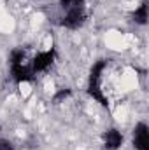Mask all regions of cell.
<instances>
[{
  "label": "cell",
  "instance_id": "cell-1",
  "mask_svg": "<svg viewBox=\"0 0 149 150\" xmlns=\"http://www.w3.org/2000/svg\"><path fill=\"white\" fill-rule=\"evenodd\" d=\"M88 19V14H86V4H81V5H75V7H70L69 11H65L60 25L69 28V30H77L81 28Z\"/></svg>",
  "mask_w": 149,
  "mask_h": 150
},
{
  "label": "cell",
  "instance_id": "cell-2",
  "mask_svg": "<svg viewBox=\"0 0 149 150\" xmlns=\"http://www.w3.org/2000/svg\"><path fill=\"white\" fill-rule=\"evenodd\" d=\"M54 58H56V49L51 47L47 51H42V52H37V56L34 58L32 61V72L37 75L46 72L47 68H51V65L54 63Z\"/></svg>",
  "mask_w": 149,
  "mask_h": 150
},
{
  "label": "cell",
  "instance_id": "cell-3",
  "mask_svg": "<svg viewBox=\"0 0 149 150\" xmlns=\"http://www.w3.org/2000/svg\"><path fill=\"white\" fill-rule=\"evenodd\" d=\"M133 147H135V150H149V127L146 122H139L135 126Z\"/></svg>",
  "mask_w": 149,
  "mask_h": 150
},
{
  "label": "cell",
  "instance_id": "cell-4",
  "mask_svg": "<svg viewBox=\"0 0 149 150\" xmlns=\"http://www.w3.org/2000/svg\"><path fill=\"white\" fill-rule=\"evenodd\" d=\"M11 77L14 79V82L23 84V82H32L35 79V74L32 72V67L19 63V65H11Z\"/></svg>",
  "mask_w": 149,
  "mask_h": 150
},
{
  "label": "cell",
  "instance_id": "cell-5",
  "mask_svg": "<svg viewBox=\"0 0 149 150\" xmlns=\"http://www.w3.org/2000/svg\"><path fill=\"white\" fill-rule=\"evenodd\" d=\"M102 138H104V149L105 150H117L123 145V134L114 127L107 129Z\"/></svg>",
  "mask_w": 149,
  "mask_h": 150
},
{
  "label": "cell",
  "instance_id": "cell-6",
  "mask_svg": "<svg viewBox=\"0 0 149 150\" xmlns=\"http://www.w3.org/2000/svg\"><path fill=\"white\" fill-rule=\"evenodd\" d=\"M109 61L107 59H98L93 67H91V72H90V82L88 84H100L102 80V74L105 72Z\"/></svg>",
  "mask_w": 149,
  "mask_h": 150
},
{
  "label": "cell",
  "instance_id": "cell-7",
  "mask_svg": "<svg viewBox=\"0 0 149 150\" xmlns=\"http://www.w3.org/2000/svg\"><path fill=\"white\" fill-rule=\"evenodd\" d=\"M132 19L137 25H146L148 23V2H142L133 12H132Z\"/></svg>",
  "mask_w": 149,
  "mask_h": 150
},
{
  "label": "cell",
  "instance_id": "cell-8",
  "mask_svg": "<svg viewBox=\"0 0 149 150\" xmlns=\"http://www.w3.org/2000/svg\"><path fill=\"white\" fill-rule=\"evenodd\" d=\"M25 58H27V52L23 47H14L9 54V61L11 65H19V63H25Z\"/></svg>",
  "mask_w": 149,
  "mask_h": 150
},
{
  "label": "cell",
  "instance_id": "cell-9",
  "mask_svg": "<svg viewBox=\"0 0 149 150\" xmlns=\"http://www.w3.org/2000/svg\"><path fill=\"white\" fill-rule=\"evenodd\" d=\"M70 94H72V89H69V87H63V89H58L54 94H53V103H62V101H65L67 98H70Z\"/></svg>",
  "mask_w": 149,
  "mask_h": 150
},
{
  "label": "cell",
  "instance_id": "cell-10",
  "mask_svg": "<svg viewBox=\"0 0 149 150\" xmlns=\"http://www.w3.org/2000/svg\"><path fill=\"white\" fill-rule=\"evenodd\" d=\"M84 4V0H60V7L63 11H69L70 7H75V5H81Z\"/></svg>",
  "mask_w": 149,
  "mask_h": 150
},
{
  "label": "cell",
  "instance_id": "cell-11",
  "mask_svg": "<svg viewBox=\"0 0 149 150\" xmlns=\"http://www.w3.org/2000/svg\"><path fill=\"white\" fill-rule=\"evenodd\" d=\"M0 150H14V145H12L9 140L2 138V140H0Z\"/></svg>",
  "mask_w": 149,
  "mask_h": 150
}]
</instances>
